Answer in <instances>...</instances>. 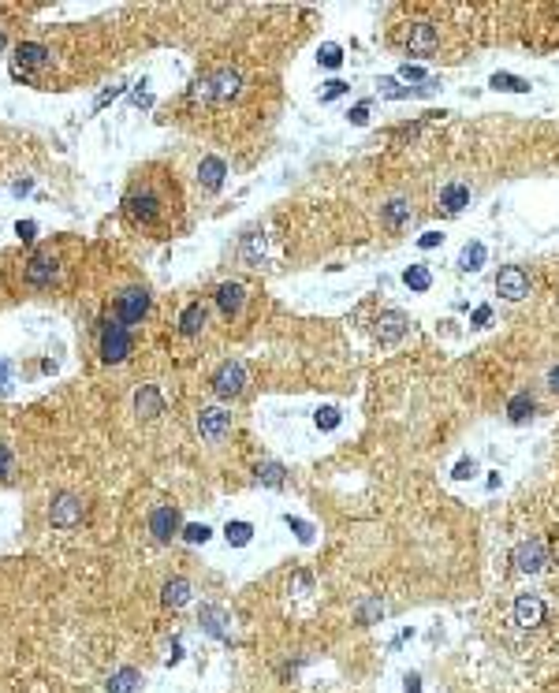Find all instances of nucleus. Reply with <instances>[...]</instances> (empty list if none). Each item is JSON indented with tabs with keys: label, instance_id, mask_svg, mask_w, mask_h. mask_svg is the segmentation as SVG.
<instances>
[{
	"label": "nucleus",
	"instance_id": "obj_1",
	"mask_svg": "<svg viewBox=\"0 0 559 693\" xmlns=\"http://www.w3.org/2000/svg\"><path fill=\"white\" fill-rule=\"evenodd\" d=\"M179 205L176 198V183L157 179V176H138L131 183V190L123 194V213L135 228L142 231H164L172 220V209Z\"/></svg>",
	"mask_w": 559,
	"mask_h": 693
},
{
	"label": "nucleus",
	"instance_id": "obj_2",
	"mask_svg": "<svg viewBox=\"0 0 559 693\" xmlns=\"http://www.w3.org/2000/svg\"><path fill=\"white\" fill-rule=\"evenodd\" d=\"M239 90H242L239 71H213V75H205V78L194 82V97L213 101V104H228V101L239 97Z\"/></svg>",
	"mask_w": 559,
	"mask_h": 693
},
{
	"label": "nucleus",
	"instance_id": "obj_3",
	"mask_svg": "<svg viewBox=\"0 0 559 693\" xmlns=\"http://www.w3.org/2000/svg\"><path fill=\"white\" fill-rule=\"evenodd\" d=\"M101 362H109V365H116V362H123L127 355H131V329L127 324H120V321H105V329H101Z\"/></svg>",
	"mask_w": 559,
	"mask_h": 693
},
{
	"label": "nucleus",
	"instance_id": "obj_4",
	"mask_svg": "<svg viewBox=\"0 0 559 693\" xmlns=\"http://www.w3.org/2000/svg\"><path fill=\"white\" fill-rule=\"evenodd\" d=\"M149 313V291L146 287H127V291L116 295V321L120 324H142V317Z\"/></svg>",
	"mask_w": 559,
	"mask_h": 693
},
{
	"label": "nucleus",
	"instance_id": "obj_5",
	"mask_svg": "<svg viewBox=\"0 0 559 693\" xmlns=\"http://www.w3.org/2000/svg\"><path fill=\"white\" fill-rule=\"evenodd\" d=\"M511 563L522 570V574H541L544 567L552 563V556H548V548H544L541 537H529V541H522L511 552Z\"/></svg>",
	"mask_w": 559,
	"mask_h": 693
},
{
	"label": "nucleus",
	"instance_id": "obj_6",
	"mask_svg": "<svg viewBox=\"0 0 559 693\" xmlns=\"http://www.w3.org/2000/svg\"><path fill=\"white\" fill-rule=\"evenodd\" d=\"M242 388H246V369H242V362H224L220 369L213 373V395L216 399H235V395H242Z\"/></svg>",
	"mask_w": 559,
	"mask_h": 693
},
{
	"label": "nucleus",
	"instance_id": "obj_7",
	"mask_svg": "<svg viewBox=\"0 0 559 693\" xmlns=\"http://www.w3.org/2000/svg\"><path fill=\"white\" fill-rule=\"evenodd\" d=\"M496 295L507 298V302H522V298L529 295V272L522 265H507L500 269L496 276Z\"/></svg>",
	"mask_w": 559,
	"mask_h": 693
},
{
	"label": "nucleus",
	"instance_id": "obj_8",
	"mask_svg": "<svg viewBox=\"0 0 559 693\" xmlns=\"http://www.w3.org/2000/svg\"><path fill=\"white\" fill-rule=\"evenodd\" d=\"M149 533L161 544H168L172 537L183 533V518H179V511H176L172 503H161V507H153V511H149Z\"/></svg>",
	"mask_w": 559,
	"mask_h": 693
},
{
	"label": "nucleus",
	"instance_id": "obj_9",
	"mask_svg": "<svg viewBox=\"0 0 559 693\" xmlns=\"http://www.w3.org/2000/svg\"><path fill=\"white\" fill-rule=\"evenodd\" d=\"M82 500L79 496H71V492H60L56 500H53V507H49V522H53L56 529H71V526H79L82 522Z\"/></svg>",
	"mask_w": 559,
	"mask_h": 693
},
{
	"label": "nucleus",
	"instance_id": "obj_10",
	"mask_svg": "<svg viewBox=\"0 0 559 693\" xmlns=\"http://www.w3.org/2000/svg\"><path fill=\"white\" fill-rule=\"evenodd\" d=\"M49 63H53V52H49L42 42H19L16 45V75L19 78H27L37 68H49Z\"/></svg>",
	"mask_w": 559,
	"mask_h": 693
},
{
	"label": "nucleus",
	"instance_id": "obj_11",
	"mask_svg": "<svg viewBox=\"0 0 559 693\" xmlns=\"http://www.w3.org/2000/svg\"><path fill=\"white\" fill-rule=\"evenodd\" d=\"M198 433L205 443H220L228 433H231V414L220 410V407H205L198 414Z\"/></svg>",
	"mask_w": 559,
	"mask_h": 693
},
{
	"label": "nucleus",
	"instance_id": "obj_12",
	"mask_svg": "<svg viewBox=\"0 0 559 693\" xmlns=\"http://www.w3.org/2000/svg\"><path fill=\"white\" fill-rule=\"evenodd\" d=\"M410 332V317L407 313H399V309H384L381 317H376V339H381L384 347H392V343H399L403 336Z\"/></svg>",
	"mask_w": 559,
	"mask_h": 693
},
{
	"label": "nucleus",
	"instance_id": "obj_13",
	"mask_svg": "<svg viewBox=\"0 0 559 693\" xmlns=\"http://www.w3.org/2000/svg\"><path fill=\"white\" fill-rule=\"evenodd\" d=\"M436 45H440V30L433 23H410V30H407V49L410 52L429 56V52H436Z\"/></svg>",
	"mask_w": 559,
	"mask_h": 693
},
{
	"label": "nucleus",
	"instance_id": "obj_14",
	"mask_svg": "<svg viewBox=\"0 0 559 693\" xmlns=\"http://www.w3.org/2000/svg\"><path fill=\"white\" fill-rule=\"evenodd\" d=\"M515 623L518 626H541L544 623V600L541 596H533V593H522L515 600Z\"/></svg>",
	"mask_w": 559,
	"mask_h": 693
},
{
	"label": "nucleus",
	"instance_id": "obj_15",
	"mask_svg": "<svg viewBox=\"0 0 559 693\" xmlns=\"http://www.w3.org/2000/svg\"><path fill=\"white\" fill-rule=\"evenodd\" d=\"M56 280V257L53 254H34L30 257V265H27V283H34V287H49Z\"/></svg>",
	"mask_w": 559,
	"mask_h": 693
},
{
	"label": "nucleus",
	"instance_id": "obj_16",
	"mask_svg": "<svg viewBox=\"0 0 559 693\" xmlns=\"http://www.w3.org/2000/svg\"><path fill=\"white\" fill-rule=\"evenodd\" d=\"M224 176H228L224 157H205V161L198 164V183H202V190H209V194H216L220 187H224Z\"/></svg>",
	"mask_w": 559,
	"mask_h": 693
},
{
	"label": "nucleus",
	"instance_id": "obj_17",
	"mask_svg": "<svg viewBox=\"0 0 559 693\" xmlns=\"http://www.w3.org/2000/svg\"><path fill=\"white\" fill-rule=\"evenodd\" d=\"M410 216H414V209H410L407 198H392L388 205H381V224L388 231H403V228L410 224Z\"/></svg>",
	"mask_w": 559,
	"mask_h": 693
},
{
	"label": "nucleus",
	"instance_id": "obj_18",
	"mask_svg": "<svg viewBox=\"0 0 559 693\" xmlns=\"http://www.w3.org/2000/svg\"><path fill=\"white\" fill-rule=\"evenodd\" d=\"M135 410H138V417H146V422L161 417V414H164V399H161V391L153 388V384H142V388L135 391Z\"/></svg>",
	"mask_w": 559,
	"mask_h": 693
},
{
	"label": "nucleus",
	"instance_id": "obj_19",
	"mask_svg": "<svg viewBox=\"0 0 559 693\" xmlns=\"http://www.w3.org/2000/svg\"><path fill=\"white\" fill-rule=\"evenodd\" d=\"M242 302H246V291H242L239 283H220L216 287V306H220L224 317H239Z\"/></svg>",
	"mask_w": 559,
	"mask_h": 693
},
{
	"label": "nucleus",
	"instance_id": "obj_20",
	"mask_svg": "<svg viewBox=\"0 0 559 693\" xmlns=\"http://www.w3.org/2000/svg\"><path fill=\"white\" fill-rule=\"evenodd\" d=\"M205 321H209L205 302H190L183 313H179V336H198L205 329Z\"/></svg>",
	"mask_w": 559,
	"mask_h": 693
},
{
	"label": "nucleus",
	"instance_id": "obj_21",
	"mask_svg": "<svg viewBox=\"0 0 559 693\" xmlns=\"http://www.w3.org/2000/svg\"><path fill=\"white\" fill-rule=\"evenodd\" d=\"M466 205H470V187H466V183H448V187L440 190V209H444V213H462Z\"/></svg>",
	"mask_w": 559,
	"mask_h": 693
},
{
	"label": "nucleus",
	"instance_id": "obj_22",
	"mask_svg": "<svg viewBox=\"0 0 559 693\" xmlns=\"http://www.w3.org/2000/svg\"><path fill=\"white\" fill-rule=\"evenodd\" d=\"M533 410H537V399H533L529 391H518V395H511V399H507V417H511L515 425H522V422H526V417H529Z\"/></svg>",
	"mask_w": 559,
	"mask_h": 693
},
{
	"label": "nucleus",
	"instance_id": "obj_23",
	"mask_svg": "<svg viewBox=\"0 0 559 693\" xmlns=\"http://www.w3.org/2000/svg\"><path fill=\"white\" fill-rule=\"evenodd\" d=\"M485 257H489V250H485V243H466L462 246V254H459V261H455V265H459L462 272H477L481 265H485Z\"/></svg>",
	"mask_w": 559,
	"mask_h": 693
},
{
	"label": "nucleus",
	"instance_id": "obj_24",
	"mask_svg": "<svg viewBox=\"0 0 559 693\" xmlns=\"http://www.w3.org/2000/svg\"><path fill=\"white\" fill-rule=\"evenodd\" d=\"M161 600H164L168 608H183L187 600H190V582H187V578H172V582H164Z\"/></svg>",
	"mask_w": 559,
	"mask_h": 693
},
{
	"label": "nucleus",
	"instance_id": "obj_25",
	"mask_svg": "<svg viewBox=\"0 0 559 693\" xmlns=\"http://www.w3.org/2000/svg\"><path fill=\"white\" fill-rule=\"evenodd\" d=\"M239 254H242V261L250 269H262L265 265V239H262V235H246L242 246H239Z\"/></svg>",
	"mask_w": 559,
	"mask_h": 693
},
{
	"label": "nucleus",
	"instance_id": "obj_26",
	"mask_svg": "<svg viewBox=\"0 0 559 693\" xmlns=\"http://www.w3.org/2000/svg\"><path fill=\"white\" fill-rule=\"evenodd\" d=\"M224 623H228V615H224L220 608H213V604L202 608V626H205V630H209L213 637H231V630H228Z\"/></svg>",
	"mask_w": 559,
	"mask_h": 693
},
{
	"label": "nucleus",
	"instance_id": "obj_27",
	"mask_svg": "<svg viewBox=\"0 0 559 693\" xmlns=\"http://www.w3.org/2000/svg\"><path fill=\"white\" fill-rule=\"evenodd\" d=\"M138 686H142V675L135 668H120V671L109 678V693H131Z\"/></svg>",
	"mask_w": 559,
	"mask_h": 693
},
{
	"label": "nucleus",
	"instance_id": "obj_28",
	"mask_svg": "<svg viewBox=\"0 0 559 693\" xmlns=\"http://www.w3.org/2000/svg\"><path fill=\"white\" fill-rule=\"evenodd\" d=\"M489 86H492V90H503V94H529V82H526V78L507 75V71H496V75L489 78Z\"/></svg>",
	"mask_w": 559,
	"mask_h": 693
},
{
	"label": "nucleus",
	"instance_id": "obj_29",
	"mask_svg": "<svg viewBox=\"0 0 559 693\" xmlns=\"http://www.w3.org/2000/svg\"><path fill=\"white\" fill-rule=\"evenodd\" d=\"M403 283L410 287V291H429L433 287V272H429L425 265H407V272H403Z\"/></svg>",
	"mask_w": 559,
	"mask_h": 693
},
{
	"label": "nucleus",
	"instance_id": "obj_30",
	"mask_svg": "<svg viewBox=\"0 0 559 693\" xmlns=\"http://www.w3.org/2000/svg\"><path fill=\"white\" fill-rule=\"evenodd\" d=\"M224 537H228V544L242 548V544L254 541V526H250V522H228V526H224Z\"/></svg>",
	"mask_w": 559,
	"mask_h": 693
},
{
	"label": "nucleus",
	"instance_id": "obj_31",
	"mask_svg": "<svg viewBox=\"0 0 559 693\" xmlns=\"http://www.w3.org/2000/svg\"><path fill=\"white\" fill-rule=\"evenodd\" d=\"M257 481L269 485V489H280L283 485V466L280 462H262V466H257Z\"/></svg>",
	"mask_w": 559,
	"mask_h": 693
},
{
	"label": "nucleus",
	"instance_id": "obj_32",
	"mask_svg": "<svg viewBox=\"0 0 559 693\" xmlns=\"http://www.w3.org/2000/svg\"><path fill=\"white\" fill-rule=\"evenodd\" d=\"M376 94L388 97V101H399V97H410L414 90L410 86H399V78H381V82H376Z\"/></svg>",
	"mask_w": 559,
	"mask_h": 693
},
{
	"label": "nucleus",
	"instance_id": "obj_33",
	"mask_svg": "<svg viewBox=\"0 0 559 693\" xmlns=\"http://www.w3.org/2000/svg\"><path fill=\"white\" fill-rule=\"evenodd\" d=\"M314 422H317L321 433H332V429H340V410H336V407H321Z\"/></svg>",
	"mask_w": 559,
	"mask_h": 693
},
{
	"label": "nucleus",
	"instance_id": "obj_34",
	"mask_svg": "<svg viewBox=\"0 0 559 693\" xmlns=\"http://www.w3.org/2000/svg\"><path fill=\"white\" fill-rule=\"evenodd\" d=\"M317 60H321V68H340V63H343V49L328 42V45H321Z\"/></svg>",
	"mask_w": 559,
	"mask_h": 693
},
{
	"label": "nucleus",
	"instance_id": "obj_35",
	"mask_svg": "<svg viewBox=\"0 0 559 693\" xmlns=\"http://www.w3.org/2000/svg\"><path fill=\"white\" fill-rule=\"evenodd\" d=\"M399 78H403V82H429V75H425L422 63H403V68H399Z\"/></svg>",
	"mask_w": 559,
	"mask_h": 693
},
{
	"label": "nucleus",
	"instance_id": "obj_36",
	"mask_svg": "<svg viewBox=\"0 0 559 693\" xmlns=\"http://www.w3.org/2000/svg\"><path fill=\"white\" fill-rule=\"evenodd\" d=\"M283 522H288V526L295 529V537L302 541V544H309V541H314V526H309V522H302V518H291V515L283 518Z\"/></svg>",
	"mask_w": 559,
	"mask_h": 693
},
{
	"label": "nucleus",
	"instance_id": "obj_37",
	"mask_svg": "<svg viewBox=\"0 0 559 693\" xmlns=\"http://www.w3.org/2000/svg\"><path fill=\"white\" fill-rule=\"evenodd\" d=\"M183 541L187 544H205L209 541V526H198V522H194V526H183Z\"/></svg>",
	"mask_w": 559,
	"mask_h": 693
},
{
	"label": "nucleus",
	"instance_id": "obj_38",
	"mask_svg": "<svg viewBox=\"0 0 559 693\" xmlns=\"http://www.w3.org/2000/svg\"><path fill=\"white\" fill-rule=\"evenodd\" d=\"M474 474H477V462L474 459H459V462H455V470H451L455 481H470Z\"/></svg>",
	"mask_w": 559,
	"mask_h": 693
},
{
	"label": "nucleus",
	"instance_id": "obj_39",
	"mask_svg": "<svg viewBox=\"0 0 559 693\" xmlns=\"http://www.w3.org/2000/svg\"><path fill=\"white\" fill-rule=\"evenodd\" d=\"M347 120L355 123V127H366V123H369V104H366V101H362V104H355V109L347 112Z\"/></svg>",
	"mask_w": 559,
	"mask_h": 693
},
{
	"label": "nucleus",
	"instance_id": "obj_40",
	"mask_svg": "<svg viewBox=\"0 0 559 693\" xmlns=\"http://www.w3.org/2000/svg\"><path fill=\"white\" fill-rule=\"evenodd\" d=\"M440 243H444V231H425L422 239H418V246H422V250H436Z\"/></svg>",
	"mask_w": 559,
	"mask_h": 693
},
{
	"label": "nucleus",
	"instance_id": "obj_41",
	"mask_svg": "<svg viewBox=\"0 0 559 693\" xmlns=\"http://www.w3.org/2000/svg\"><path fill=\"white\" fill-rule=\"evenodd\" d=\"M376 615H384V604H381V600H369V604H362V623H373Z\"/></svg>",
	"mask_w": 559,
	"mask_h": 693
},
{
	"label": "nucleus",
	"instance_id": "obj_42",
	"mask_svg": "<svg viewBox=\"0 0 559 693\" xmlns=\"http://www.w3.org/2000/svg\"><path fill=\"white\" fill-rule=\"evenodd\" d=\"M340 94H347V82H340V78H332V82H328V90L321 94V101H336Z\"/></svg>",
	"mask_w": 559,
	"mask_h": 693
},
{
	"label": "nucleus",
	"instance_id": "obj_43",
	"mask_svg": "<svg viewBox=\"0 0 559 693\" xmlns=\"http://www.w3.org/2000/svg\"><path fill=\"white\" fill-rule=\"evenodd\" d=\"M489 317H492V306H477L470 321H474V329H485V324H489Z\"/></svg>",
	"mask_w": 559,
	"mask_h": 693
},
{
	"label": "nucleus",
	"instance_id": "obj_44",
	"mask_svg": "<svg viewBox=\"0 0 559 693\" xmlns=\"http://www.w3.org/2000/svg\"><path fill=\"white\" fill-rule=\"evenodd\" d=\"M11 474V451H8V443H0V477H8Z\"/></svg>",
	"mask_w": 559,
	"mask_h": 693
},
{
	"label": "nucleus",
	"instance_id": "obj_45",
	"mask_svg": "<svg viewBox=\"0 0 559 693\" xmlns=\"http://www.w3.org/2000/svg\"><path fill=\"white\" fill-rule=\"evenodd\" d=\"M34 220H19V224H16V235H19V239H34Z\"/></svg>",
	"mask_w": 559,
	"mask_h": 693
},
{
	"label": "nucleus",
	"instance_id": "obj_46",
	"mask_svg": "<svg viewBox=\"0 0 559 693\" xmlns=\"http://www.w3.org/2000/svg\"><path fill=\"white\" fill-rule=\"evenodd\" d=\"M403 682H407V686H403V693H422V678L418 675H407Z\"/></svg>",
	"mask_w": 559,
	"mask_h": 693
},
{
	"label": "nucleus",
	"instance_id": "obj_47",
	"mask_svg": "<svg viewBox=\"0 0 559 693\" xmlns=\"http://www.w3.org/2000/svg\"><path fill=\"white\" fill-rule=\"evenodd\" d=\"M120 94H123V86H112V90H105V94L97 97V109H101V104H109L112 97H120Z\"/></svg>",
	"mask_w": 559,
	"mask_h": 693
},
{
	"label": "nucleus",
	"instance_id": "obj_48",
	"mask_svg": "<svg viewBox=\"0 0 559 693\" xmlns=\"http://www.w3.org/2000/svg\"><path fill=\"white\" fill-rule=\"evenodd\" d=\"M8 373H11V365H8L4 358H0V395L8 391Z\"/></svg>",
	"mask_w": 559,
	"mask_h": 693
},
{
	"label": "nucleus",
	"instance_id": "obj_49",
	"mask_svg": "<svg viewBox=\"0 0 559 693\" xmlns=\"http://www.w3.org/2000/svg\"><path fill=\"white\" fill-rule=\"evenodd\" d=\"M548 388L555 391V395H559V365H555V369L548 373Z\"/></svg>",
	"mask_w": 559,
	"mask_h": 693
},
{
	"label": "nucleus",
	"instance_id": "obj_50",
	"mask_svg": "<svg viewBox=\"0 0 559 693\" xmlns=\"http://www.w3.org/2000/svg\"><path fill=\"white\" fill-rule=\"evenodd\" d=\"M0 49H4V30H0Z\"/></svg>",
	"mask_w": 559,
	"mask_h": 693
}]
</instances>
